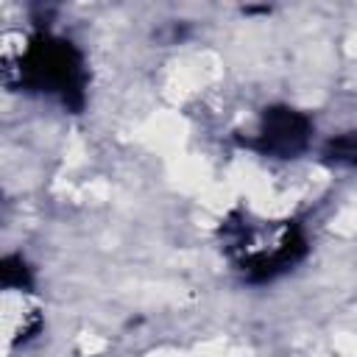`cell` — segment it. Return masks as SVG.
<instances>
[{
    "label": "cell",
    "instance_id": "6da1fadb",
    "mask_svg": "<svg viewBox=\"0 0 357 357\" xmlns=\"http://www.w3.org/2000/svg\"><path fill=\"white\" fill-rule=\"evenodd\" d=\"M220 251L231 268L254 284L273 282L290 273L310 251L307 231L301 223L282 218H254L248 212H234L220 220Z\"/></svg>",
    "mask_w": 357,
    "mask_h": 357
},
{
    "label": "cell",
    "instance_id": "7a4b0ae2",
    "mask_svg": "<svg viewBox=\"0 0 357 357\" xmlns=\"http://www.w3.org/2000/svg\"><path fill=\"white\" fill-rule=\"evenodd\" d=\"M6 81L22 86V92L56 100L70 112H81L86 103L89 70L84 50L59 33L39 31L22 39L17 53H6Z\"/></svg>",
    "mask_w": 357,
    "mask_h": 357
},
{
    "label": "cell",
    "instance_id": "3957f363",
    "mask_svg": "<svg viewBox=\"0 0 357 357\" xmlns=\"http://www.w3.org/2000/svg\"><path fill=\"white\" fill-rule=\"evenodd\" d=\"M312 120L293 106H268L259 112L257 126L243 139L245 148L268 159H296L312 145Z\"/></svg>",
    "mask_w": 357,
    "mask_h": 357
},
{
    "label": "cell",
    "instance_id": "277c9868",
    "mask_svg": "<svg viewBox=\"0 0 357 357\" xmlns=\"http://www.w3.org/2000/svg\"><path fill=\"white\" fill-rule=\"evenodd\" d=\"M42 329V307L33 298V290H8L3 287V340L6 351L20 343H28Z\"/></svg>",
    "mask_w": 357,
    "mask_h": 357
},
{
    "label": "cell",
    "instance_id": "5b68a950",
    "mask_svg": "<svg viewBox=\"0 0 357 357\" xmlns=\"http://www.w3.org/2000/svg\"><path fill=\"white\" fill-rule=\"evenodd\" d=\"M324 156L335 165H346V167H357V131L351 134H340L335 139H329L324 145Z\"/></svg>",
    "mask_w": 357,
    "mask_h": 357
}]
</instances>
